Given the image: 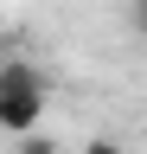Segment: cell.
<instances>
[{
  "label": "cell",
  "instance_id": "277c9868",
  "mask_svg": "<svg viewBox=\"0 0 147 154\" xmlns=\"http://www.w3.org/2000/svg\"><path fill=\"white\" fill-rule=\"evenodd\" d=\"M128 19H134V32H147V0H134V13H128Z\"/></svg>",
  "mask_w": 147,
  "mask_h": 154
},
{
  "label": "cell",
  "instance_id": "7a4b0ae2",
  "mask_svg": "<svg viewBox=\"0 0 147 154\" xmlns=\"http://www.w3.org/2000/svg\"><path fill=\"white\" fill-rule=\"evenodd\" d=\"M19 154H58V141L39 128V135H26V141H19Z\"/></svg>",
  "mask_w": 147,
  "mask_h": 154
},
{
  "label": "cell",
  "instance_id": "6da1fadb",
  "mask_svg": "<svg viewBox=\"0 0 147 154\" xmlns=\"http://www.w3.org/2000/svg\"><path fill=\"white\" fill-rule=\"evenodd\" d=\"M0 96H45V77L26 58H13V64H0Z\"/></svg>",
  "mask_w": 147,
  "mask_h": 154
},
{
  "label": "cell",
  "instance_id": "3957f363",
  "mask_svg": "<svg viewBox=\"0 0 147 154\" xmlns=\"http://www.w3.org/2000/svg\"><path fill=\"white\" fill-rule=\"evenodd\" d=\"M83 154H128L122 141H109V135H96V141H83Z\"/></svg>",
  "mask_w": 147,
  "mask_h": 154
}]
</instances>
